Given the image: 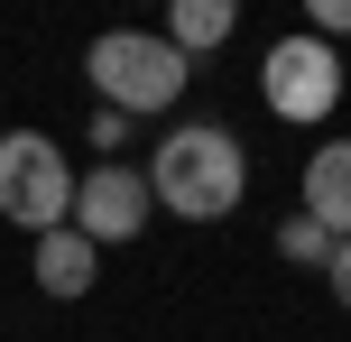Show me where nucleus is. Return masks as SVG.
Masks as SVG:
<instances>
[{"mask_svg":"<svg viewBox=\"0 0 351 342\" xmlns=\"http://www.w3.org/2000/svg\"><path fill=\"white\" fill-rule=\"evenodd\" d=\"M148 195H158V213H176V222H222L231 204L250 195V158H241V139L213 130V121L167 130L158 158H148Z\"/></svg>","mask_w":351,"mask_h":342,"instance_id":"nucleus-1","label":"nucleus"},{"mask_svg":"<svg viewBox=\"0 0 351 342\" xmlns=\"http://www.w3.org/2000/svg\"><path fill=\"white\" fill-rule=\"evenodd\" d=\"M84 74L102 93V111H121V121L130 111H176V93H185V56L148 28H102L84 47Z\"/></svg>","mask_w":351,"mask_h":342,"instance_id":"nucleus-2","label":"nucleus"},{"mask_svg":"<svg viewBox=\"0 0 351 342\" xmlns=\"http://www.w3.org/2000/svg\"><path fill=\"white\" fill-rule=\"evenodd\" d=\"M74 213V167L65 148L47 139V130H10L0 139V222H19V232H65Z\"/></svg>","mask_w":351,"mask_h":342,"instance_id":"nucleus-3","label":"nucleus"},{"mask_svg":"<svg viewBox=\"0 0 351 342\" xmlns=\"http://www.w3.org/2000/svg\"><path fill=\"white\" fill-rule=\"evenodd\" d=\"M259 93H268L278 121H324V111L342 102V65H333L324 37H278L268 65H259Z\"/></svg>","mask_w":351,"mask_h":342,"instance_id":"nucleus-4","label":"nucleus"},{"mask_svg":"<svg viewBox=\"0 0 351 342\" xmlns=\"http://www.w3.org/2000/svg\"><path fill=\"white\" fill-rule=\"evenodd\" d=\"M148 213H158V195H148L139 167H93L84 185H74V232L102 250V241H139Z\"/></svg>","mask_w":351,"mask_h":342,"instance_id":"nucleus-5","label":"nucleus"},{"mask_svg":"<svg viewBox=\"0 0 351 342\" xmlns=\"http://www.w3.org/2000/svg\"><path fill=\"white\" fill-rule=\"evenodd\" d=\"M305 222H324L333 241H351V139L305 158Z\"/></svg>","mask_w":351,"mask_h":342,"instance_id":"nucleus-6","label":"nucleus"},{"mask_svg":"<svg viewBox=\"0 0 351 342\" xmlns=\"http://www.w3.org/2000/svg\"><path fill=\"white\" fill-rule=\"evenodd\" d=\"M93 269H102V250H93L74 222L37 241V287H47V296H93Z\"/></svg>","mask_w":351,"mask_h":342,"instance_id":"nucleus-7","label":"nucleus"},{"mask_svg":"<svg viewBox=\"0 0 351 342\" xmlns=\"http://www.w3.org/2000/svg\"><path fill=\"white\" fill-rule=\"evenodd\" d=\"M231 19H241L231 0H176V10H167V47H176V56L222 47V37H231Z\"/></svg>","mask_w":351,"mask_h":342,"instance_id":"nucleus-8","label":"nucleus"},{"mask_svg":"<svg viewBox=\"0 0 351 342\" xmlns=\"http://www.w3.org/2000/svg\"><path fill=\"white\" fill-rule=\"evenodd\" d=\"M278 250L296 259V269H333V232H324V222H278Z\"/></svg>","mask_w":351,"mask_h":342,"instance_id":"nucleus-9","label":"nucleus"},{"mask_svg":"<svg viewBox=\"0 0 351 342\" xmlns=\"http://www.w3.org/2000/svg\"><path fill=\"white\" fill-rule=\"evenodd\" d=\"M324 278H333V296L351 306V241H333V269H324Z\"/></svg>","mask_w":351,"mask_h":342,"instance_id":"nucleus-10","label":"nucleus"},{"mask_svg":"<svg viewBox=\"0 0 351 342\" xmlns=\"http://www.w3.org/2000/svg\"><path fill=\"white\" fill-rule=\"evenodd\" d=\"M315 28H351V0H315Z\"/></svg>","mask_w":351,"mask_h":342,"instance_id":"nucleus-11","label":"nucleus"}]
</instances>
